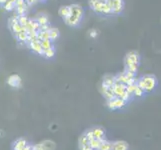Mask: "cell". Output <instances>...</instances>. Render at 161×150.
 Wrapping results in <instances>:
<instances>
[{
    "label": "cell",
    "mask_w": 161,
    "mask_h": 150,
    "mask_svg": "<svg viewBox=\"0 0 161 150\" xmlns=\"http://www.w3.org/2000/svg\"><path fill=\"white\" fill-rule=\"evenodd\" d=\"M28 8H25V7H15V11H16V14L17 15H24L25 12L27 11Z\"/></svg>",
    "instance_id": "f546056e"
},
{
    "label": "cell",
    "mask_w": 161,
    "mask_h": 150,
    "mask_svg": "<svg viewBox=\"0 0 161 150\" xmlns=\"http://www.w3.org/2000/svg\"><path fill=\"white\" fill-rule=\"evenodd\" d=\"M41 56H43L46 59H52L55 56V48L51 47V48H48V49H43V52H42Z\"/></svg>",
    "instance_id": "ac0fdd59"
},
{
    "label": "cell",
    "mask_w": 161,
    "mask_h": 150,
    "mask_svg": "<svg viewBox=\"0 0 161 150\" xmlns=\"http://www.w3.org/2000/svg\"><path fill=\"white\" fill-rule=\"evenodd\" d=\"M115 82V76L114 75H110L107 74L103 77V80H102V85L104 86H108V87H112L113 84Z\"/></svg>",
    "instance_id": "2e32d148"
},
{
    "label": "cell",
    "mask_w": 161,
    "mask_h": 150,
    "mask_svg": "<svg viewBox=\"0 0 161 150\" xmlns=\"http://www.w3.org/2000/svg\"><path fill=\"white\" fill-rule=\"evenodd\" d=\"M35 20L38 22V24H39L40 26L49 24L48 17H47V16H46L45 14H39V15H37V17L35 18Z\"/></svg>",
    "instance_id": "ffe728a7"
},
{
    "label": "cell",
    "mask_w": 161,
    "mask_h": 150,
    "mask_svg": "<svg viewBox=\"0 0 161 150\" xmlns=\"http://www.w3.org/2000/svg\"><path fill=\"white\" fill-rule=\"evenodd\" d=\"M4 136H5V132L2 129H0V138H2Z\"/></svg>",
    "instance_id": "d590c367"
},
{
    "label": "cell",
    "mask_w": 161,
    "mask_h": 150,
    "mask_svg": "<svg viewBox=\"0 0 161 150\" xmlns=\"http://www.w3.org/2000/svg\"><path fill=\"white\" fill-rule=\"evenodd\" d=\"M81 18L79 17H77V16L75 15H72L70 14L68 17H66L64 19V22L66 24H67L68 26H71V27H77V26H79L80 24V22H81Z\"/></svg>",
    "instance_id": "30bf717a"
},
{
    "label": "cell",
    "mask_w": 161,
    "mask_h": 150,
    "mask_svg": "<svg viewBox=\"0 0 161 150\" xmlns=\"http://www.w3.org/2000/svg\"><path fill=\"white\" fill-rule=\"evenodd\" d=\"M12 1H14V2H15V1H16V0H12Z\"/></svg>",
    "instance_id": "f35d334b"
},
{
    "label": "cell",
    "mask_w": 161,
    "mask_h": 150,
    "mask_svg": "<svg viewBox=\"0 0 161 150\" xmlns=\"http://www.w3.org/2000/svg\"><path fill=\"white\" fill-rule=\"evenodd\" d=\"M10 29H11V31H12V32L14 33V34L16 35V34H18L19 32H21L22 30H24L25 28H24V27L22 26L21 24H19L18 22H17V23H15L14 25L11 26V27H10ZM25 30H26V29H25Z\"/></svg>",
    "instance_id": "d4e9b609"
},
{
    "label": "cell",
    "mask_w": 161,
    "mask_h": 150,
    "mask_svg": "<svg viewBox=\"0 0 161 150\" xmlns=\"http://www.w3.org/2000/svg\"><path fill=\"white\" fill-rule=\"evenodd\" d=\"M33 150H44V149L41 145V143H39V144H35V145H33Z\"/></svg>",
    "instance_id": "d6a6232c"
},
{
    "label": "cell",
    "mask_w": 161,
    "mask_h": 150,
    "mask_svg": "<svg viewBox=\"0 0 161 150\" xmlns=\"http://www.w3.org/2000/svg\"><path fill=\"white\" fill-rule=\"evenodd\" d=\"M88 142H89V140L87 139L86 136H85V134H84V133H83V134H82L80 137H79V139H78V144H79V147L86 145V144H88Z\"/></svg>",
    "instance_id": "f1b7e54d"
},
{
    "label": "cell",
    "mask_w": 161,
    "mask_h": 150,
    "mask_svg": "<svg viewBox=\"0 0 161 150\" xmlns=\"http://www.w3.org/2000/svg\"><path fill=\"white\" fill-rule=\"evenodd\" d=\"M100 90H101L102 95H103L105 98H106V100H110V99H112L113 97H115L114 92H113V89H112V87L104 86V85H102V84H101Z\"/></svg>",
    "instance_id": "4fadbf2b"
},
{
    "label": "cell",
    "mask_w": 161,
    "mask_h": 150,
    "mask_svg": "<svg viewBox=\"0 0 161 150\" xmlns=\"http://www.w3.org/2000/svg\"><path fill=\"white\" fill-rule=\"evenodd\" d=\"M24 150H33V145H31V144H27Z\"/></svg>",
    "instance_id": "e575fe53"
},
{
    "label": "cell",
    "mask_w": 161,
    "mask_h": 150,
    "mask_svg": "<svg viewBox=\"0 0 161 150\" xmlns=\"http://www.w3.org/2000/svg\"><path fill=\"white\" fill-rule=\"evenodd\" d=\"M41 43V46L43 49H48V48H51V47H54L53 46V42L50 40V39H46V40H41L40 41Z\"/></svg>",
    "instance_id": "83f0119b"
},
{
    "label": "cell",
    "mask_w": 161,
    "mask_h": 150,
    "mask_svg": "<svg viewBox=\"0 0 161 150\" xmlns=\"http://www.w3.org/2000/svg\"><path fill=\"white\" fill-rule=\"evenodd\" d=\"M21 78L17 74H12L8 77L7 84L12 88H19L21 86Z\"/></svg>",
    "instance_id": "8992f818"
},
{
    "label": "cell",
    "mask_w": 161,
    "mask_h": 150,
    "mask_svg": "<svg viewBox=\"0 0 161 150\" xmlns=\"http://www.w3.org/2000/svg\"><path fill=\"white\" fill-rule=\"evenodd\" d=\"M91 132L94 138L96 139H100V140H104L106 139V132L102 128V127H93L91 128Z\"/></svg>",
    "instance_id": "52a82bcc"
},
{
    "label": "cell",
    "mask_w": 161,
    "mask_h": 150,
    "mask_svg": "<svg viewBox=\"0 0 161 150\" xmlns=\"http://www.w3.org/2000/svg\"><path fill=\"white\" fill-rule=\"evenodd\" d=\"M25 1H28V0H25Z\"/></svg>",
    "instance_id": "ab89813d"
},
{
    "label": "cell",
    "mask_w": 161,
    "mask_h": 150,
    "mask_svg": "<svg viewBox=\"0 0 161 150\" xmlns=\"http://www.w3.org/2000/svg\"><path fill=\"white\" fill-rule=\"evenodd\" d=\"M103 140H100V139H96V138H93V139H91L89 142H88V144H89V146L91 148H93L94 150H98V148L100 147L101 143H102Z\"/></svg>",
    "instance_id": "7402d4cb"
},
{
    "label": "cell",
    "mask_w": 161,
    "mask_h": 150,
    "mask_svg": "<svg viewBox=\"0 0 161 150\" xmlns=\"http://www.w3.org/2000/svg\"><path fill=\"white\" fill-rule=\"evenodd\" d=\"M70 6V11H71V14L72 15H75L77 16V17L79 18H83V16H84V10H83V8L80 6L79 4H71L69 5Z\"/></svg>",
    "instance_id": "9c48e42d"
},
{
    "label": "cell",
    "mask_w": 161,
    "mask_h": 150,
    "mask_svg": "<svg viewBox=\"0 0 161 150\" xmlns=\"http://www.w3.org/2000/svg\"><path fill=\"white\" fill-rule=\"evenodd\" d=\"M136 84L141 87L145 93H150L156 89L158 86V79L153 74H145L139 79H137Z\"/></svg>",
    "instance_id": "6da1fadb"
},
{
    "label": "cell",
    "mask_w": 161,
    "mask_h": 150,
    "mask_svg": "<svg viewBox=\"0 0 161 150\" xmlns=\"http://www.w3.org/2000/svg\"><path fill=\"white\" fill-rule=\"evenodd\" d=\"M145 94H146L145 91L136 84V86L134 88V91H133V93H132V96L133 97H142V96L145 95Z\"/></svg>",
    "instance_id": "cb8c5ba5"
},
{
    "label": "cell",
    "mask_w": 161,
    "mask_h": 150,
    "mask_svg": "<svg viewBox=\"0 0 161 150\" xmlns=\"http://www.w3.org/2000/svg\"><path fill=\"white\" fill-rule=\"evenodd\" d=\"M40 1H41V2H44V1H46V0H39V2H40Z\"/></svg>",
    "instance_id": "74e56055"
},
{
    "label": "cell",
    "mask_w": 161,
    "mask_h": 150,
    "mask_svg": "<svg viewBox=\"0 0 161 150\" xmlns=\"http://www.w3.org/2000/svg\"><path fill=\"white\" fill-rule=\"evenodd\" d=\"M4 9L7 11H13L15 9V2L12 1V0H7L6 2L3 4Z\"/></svg>",
    "instance_id": "484cf974"
},
{
    "label": "cell",
    "mask_w": 161,
    "mask_h": 150,
    "mask_svg": "<svg viewBox=\"0 0 161 150\" xmlns=\"http://www.w3.org/2000/svg\"><path fill=\"white\" fill-rule=\"evenodd\" d=\"M27 144L28 143L24 138H18L12 143V150H24Z\"/></svg>",
    "instance_id": "5bb4252c"
},
{
    "label": "cell",
    "mask_w": 161,
    "mask_h": 150,
    "mask_svg": "<svg viewBox=\"0 0 161 150\" xmlns=\"http://www.w3.org/2000/svg\"><path fill=\"white\" fill-rule=\"evenodd\" d=\"M127 105V102L122 100L119 97H113L112 99L107 100V107L110 110H118V109H122L123 107H125Z\"/></svg>",
    "instance_id": "5b68a950"
},
{
    "label": "cell",
    "mask_w": 161,
    "mask_h": 150,
    "mask_svg": "<svg viewBox=\"0 0 161 150\" xmlns=\"http://www.w3.org/2000/svg\"><path fill=\"white\" fill-rule=\"evenodd\" d=\"M88 34H89V36L91 38H96L98 36V34H99V32L96 29H90L89 32H88Z\"/></svg>",
    "instance_id": "4dcf8cb0"
},
{
    "label": "cell",
    "mask_w": 161,
    "mask_h": 150,
    "mask_svg": "<svg viewBox=\"0 0 161 150\" xmlns=\"http://www.w3.org/2000/svg\"><path fill=\"white\" fill-rule=\"evenodd\" d=\"M107 4L111 8L112 14L118 15L123 12L124 7H125V1L124 0H106Z\"/></svg>",
    "instance_id": "277c9868"
},
{
    "label": "cell",
    "mask_w": 161,
    "mask_h": 150,
    "mask_svg": "<svg viewBox=\"0 0 161 150\" xmlns=\"http://www.w3.org/2000/svg\"><path fill=\"white\" fill-rule=\"evenodd\" d=\"M89 6L95 13L103 15H111L112 11L106 0H89Z\"/></svg>",
    "instance_id": "3957f363"
},
{
    "label": "cell",
    "mask_w": 161,
    "mask_h": 150,
    "mask_svg": "<svg viewBox=\"0 0 161 150\" xmlns=\"http://www.w3.org/2000/svg\"><path fill=\"white\" fill-rule=\"evenodd\" d=\"M27 46H28V48H29L30 50H32V52H34L35 54L42 55L43 48H42V46H41L40 41H38V40L31 41L30 43L27 44Z\"/></svg>",
    "instance_id": "ba28073f"
},
{
    "label": "cell",
    "mask_w": 161,
    "mask_h": 150,
    "mask_svg": "<svg viewBox=\"0 0 161 150\" xmlns=\"http://www.w3.org/2000/svg\"><path fill=\"white\" fill-rule=\"evenodd\" d=\"M48 33H49V39L52 42L56 41L60 36L59 29L56 28V27H50V29L48 30Z\"/></svg>",
    "instance_id": "9a60e30c"
},
{
    "label": "cell",
    "mask_w": 161,
    "mask_h": 150,
    "mask_svg": "<svg viewBox=\"0 0 161 150\" xmlns=\"http://www.w3.org/2000/svg\"><path fill=\"white\" fill-rule=\"evenodd\" d=\"M17 19H18V23L21 24L23 27L27 24V22L29 21V18L27 17L25 14L24 15H18L17 16Z\"/></svg>",
    "instance_id": "4316f807"
},
{
    "label": "cell",
    "mask_w": 161,
    "mask_h": 150,
    "mask_svg": "<svg viewBox=\"0 0 161 150\" xmlns=\"http://www.w3.org/2000/svg\"><path fill=\"white\" fill-rule=\"evenodd\" d=\"M7 1V0H0V4H1V5H3L5 2H6Z\"/></svg>",
    "instance_id": "8d00e7d4"
},
{
    "label": "cell",
    "mask_w": 161,
    "mask_h": 150,
    "mask_svg": "<svg viewBox=\"0 0 161 150\" xmlns=\"http://www.w3.org/2000/svg\"><path fill=\"white\" fill-rule=\"evenodd\" d=\"M50 25L49 24H46V25H42V26H40V28H39V30H41V31H48L49 29H50Z\"/></svg>",
    "instance_id": "1f68e13d"
},
{
    "label": "cell",
    "mask_w": 161,
    "mask_h": 150,
    "mask_svg": "<svg viewBox=\"0 0 161 150\" xmlns=\"http://www.w3.org/2000/svg\"><path fill=\"white\" fill-rule=\"evenodd\" d=\"M79 148H80V150H94L93 148H91V147L89 146V144H86V145L81 146V147H79Z\"/></svg>",
    "instance_id": "836d02e7"
},
{
    "label": "cell",
    "mask_w": 161,
    "mask_h": 150,
    "mask_svg": "<svg viewBox=\"0 0 161 150\" xmlns=\"http://www.w3.org/2000/svg\"><path fill=\"white\" fill-rule=\"evenodd\" d=\"M41 145L44 150H55L56 148V144L52 140H44L41 142Z\"/></svg>",
    "instance_id": "d6986e66"
},
{
    "label": "cell",
    "mask_w": 161,
    "mask_h": 150,
    "mask_svg": "<svg viewBox=\"0 0 161 150\" xmlns=\"http://www.w3.org/2000/svg\"><path fill=\"white\" fill-rule=\"evenodd\" d=\"M112 89H113V92H114V95L116 97H120L121 94L126 90V86H125V84H122V83L115 80L114 84L112 86Z\"/></svg>",
    "instance_id": "8fae6325"
},
{
    "label": "cell",
    "mask_w": 161,
    "mask_h": 150,
    "mask_svg": "<svg viewBox=\"0 0 161 150\" xmlns=\"http://www.w3.org/2000/svg\"><path fill=\"white\" fill-rule=\"evenodd\" d=\"M16 36V38H17V40L18 41H20V42H22L25 45V42H26V40H27V37H28V32H27L25 29L24 30H22L21 32H19L18 34H16L15 35Z\"/></svg>",
    "instance_id": "44dd1931"
},
{
    "label": "cell",
    "mask_w": 161,
    "mask_h": 150,
    "mask_svg": "<svg viewBox=\"0 0 161 150\" xmlns=\"http://www.w3.org/2000/svg\"><path fill=\"white\" fill-rule=\"evenodd\" d=\"M58 14L59 16H61L63 19H65L66 17H68V16L71 14V11H70V6L69 5H63V6H61L58 10Z\"/></svg>",
    "instance_id": "e0dca14e"
},
{
    "label": "cell",
    "mask_w": 161,
    "mask_h": 150,
    "mask_svg": "<svg viewBox=\"0 0 161 150\" xmlns=\"http://www.w3.org/2000/svg\"><path fill=\"white\" fill-rule=\"evenodd\" d=\"M139 64H140V55L137 51L132 50V51H129L126 54V56L124 58V66H125L124 71L136 74Z\"/></svg>",
    "instance_id": "7a4b0ae2"
},
{
    "label": "cell",
    "mask_w": 161,
    "mask_h": 150,
    "mask_svg": "<svg viewBox=\"0 0 161 150\" xmlns=\"http://www.w3.org/2000/svg\"><path fill=\"white\" fill-rule=\"evenodd\" d=\"M112 150H129V144L124 140H116L112 142Z\"/></svg>",
    "instance_id": "7c38bea8"
},
{
    "label": "cell",
    "mask_w": 161,
    "mask_h": 150,
    "mask_svg": "<svg viewBox=\"0 0 161 150\" xmlns=\"http://www.w3.org/2000/svg\"><path fill=\"white\" fill-rule=\"evenodd\" d=\"M98 150H112V141L104 139L101 143L100 147L98 148Z\"/></svg>",
    "instance_id": "603a6c76"
}]
</instances>
